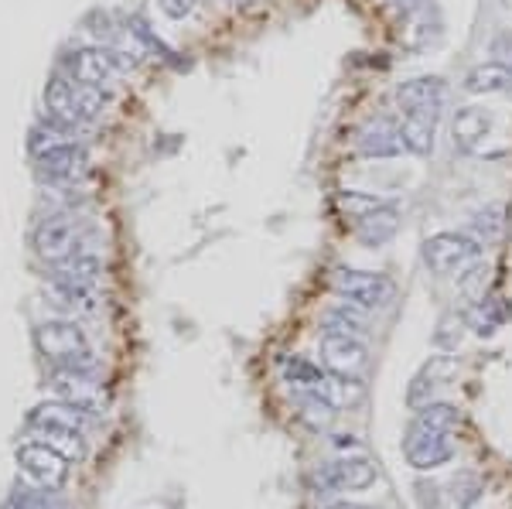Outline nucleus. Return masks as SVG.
<instances>
[{"instance_id":"6ab92c4d","label":"nucleus","mask_w":512,"mask_h":509,"mask_svg":"<svg viewBox=\"0 0 512 509\" xmlns=\"http://www.w3.org/2000/svg\"><path fill=\"white\" fill-rule=\"evenodd\" d=\"M512 89V65L506 62H482L465 76V93L472 96H492V93H509Z\"/></svg>"},{"instance_id":"7ed1b4c3","label":"nucleus","mask_w":512,"mask_h":509,"mask_svg":"<svg viewBox=\"0 0 512 509\" xmlns=\"http://www.w3.org/2000/svg\"><path fill=\"white\" fill-rule=\"evenodd\" d=\"M48 383H52L55 397L69 400V404L82 407L86 414L99 417L106 410V383L99 380V369H82V366H48Z\"/></svg>"},{"instance_id":"4468645a","label":"nucleus","mask_w":512,"mask_h":509,"mask_svg":"<svg viewBox=\"0 0 512 509\" xmlns=\"http://www.w3.org/2000/svg\"><path fill=\"white\" fill-rule=\"evenodd\" d=\"M89 421H93V414H86V410L69 404V400L38 404L28 417L31 431H69V434H82V438H86Z\"/></svg>"},{"instance_id":"9d476101","label":"nucleus","mask_w":512,"mask_h":509,"mask_svg":"<svg viewBox=\"0 0 512 509\" xmlns=\"http://www.w3.org/2000/svg\"><path fill=\"white\" fill-rule=\"evenodd\" d=\"M315 486L321 496H332V492H345V489H369L376 482V465L366 462V458H338V462H328L315 469Z\"/></svg>"},{"instance_id":"20e7f679","label":"nucleus","mask_w":512,"mask_h":509,"mask_svg":"<svg viewBox=\"0 0 512 509\" xmlns=\"http://www.w3.org/2000/svg\"><path fill=\"white\" fill-rule=\"evenodd\" d=\"M332 287L338 291V298L342 301H352V305H359L366 311L390 308L393 298H396V284L386 274H376V270L338 267L332 274Z\"/></svg>"},{"instance_id":"4be33fe9","label":"nucleus","mask_w":512,"mask_h":509,"mask_svg":"<svg viewBox=\"0 0 512 509\" xmlns=\"http://www.w3.org/2000/svg\"><path fill=\"white\" fill-rule=\"evenodd\" d=\"M321 328L325 332H338V335H366L369 332V311L352 305V301H342V305H332L321 318Z\"/></svg>"},{"instance_id":"a878e982","label":"nucleus","mask_w":512,"mask_h":509,"mask_svg":"<svg viewBox=\"0 0 512 509\" xmlns=\"http://www.w3.org/2000/svg\"><path fill=\"white\" fill-rule=\"evenodd\" d=\"M414 421L420 424H427V428H441V431H454L458 428V421H461V414H458V407L454 404H424V407H417V417Z\"/></svg>"},{"instance_id":"ddd939ff","label":"nucleus","mask_w":512,"mask_h":509,"mask_svg":"<svg viewBox=\"0 0 512 509\" xmlns=\"http://www.w3.org/2000/svg\"><path fill=\"white\" fill-rule=\"evenodd\" d=\"M321 363H325V369H332V373L355 376L366 366V342L359 335L325 332L321 335Z\"/></svg>"},{"instance_id":"f03ea898","label":"nucleus","mask_w":512,"mask_h":509,"mask_svg":"<svg viewBox=\"0 0 512 509\" xmlns=\"http://www.w3.org/2000/svg\"><path fill=\"white\" fill-rule=\"evenodd\" d=\"M35 253L45 264L59 267L72 257L76 250H82V219L76 209H52L38 219L35 226Z\"/></svg>"},{"instance_id":"393cba45","label":"nucleus","mask_w":512,"mask_h":509,"mask_svg":"<svg viewBox=\"0 0 512 509\" xmlns=\"http://www.w3.org/2000/svg\"><path fill=\"white\" fill-rule=\"evenodd\" d=\"M489 281H492V267L482 264V260H475L472 267H465L458 274V291L461 298H468L475 305V301L485 298V291H489Z\"/></svg>"},{"instance_id":"1a4fd4ad","label":"nucleus","mask_w":512,"mask_h":509,"mask_svg":"<svg viewBox=\"0 0 512 509\" xmlns=\"http://www.w3.org/2000/svg\"><path fill=\"white\" fill-rule=\"evenodd\" d=\"M59 69L79 86H106L113 76H120L113 65L110 45H76L62 55Z\"/></svg>"},{"instance_id":"0eeeda50","label":"nucleus","mask_w":512,"mask_h":509,"mask_svg":"<svg viewBox=\"0 0 512 509\" xmlns=\"http://www.w3.org/2000/svg\"><path fill=\"white\" fill-rule=\"evenodd\" d=\"M35 171L45 185H76L89 171V147L79 141H62L35 158Z\"/></svg>"},{"instance_id":"dca6fc26","label":"nucleus","mask_w":512,"mask_h":509,"mask_svg":"<svg viewBox=\"0 0 512 509\" xmlns=\"http://www.w3.org/2000/svg\"><path fill=\"white\" fill-rule=\"evenodd\" d=\"M396 229H400V212H396L393 202H383L379 209L366 212L362 219H355L352 233L355 240L362 246H369V250H379V246H386L396 236Z\"/></svg>"},{"instance_id":"bb28decb","label":"nucleus","mask_w":512,"mask_h":509,"mask_svg":"<svg viewBox=\"0 0 512 509\" xmlns=\"http://www.w3.org/2000/svg\"><path fill=\"white\" fill-rule=\"evenodd\" d=\"M335 205H338V212H342V216H349L355 223V219H362L366 212L379 209L383 199H379V195H369V192H352V188H349V192L335 195Z\"/></svg>"},{"instance_id":"423d86ee","label":"nucleus","mask_w":512,"mask_h":509,"mask_svg":"<svg viewBox=\"0 0 512 509\" xmlns=\"http://www.w3.org/2000/svg\"><path fill=\"white\" fill-rule=\"evenodd\" d=\"M478 257H482V246L468 233H437L424 243V264L437 277L461 274V270L472 267Z\"/></svg>"},{"instance_id":"5701e85b","label":"nucleus","mask_w":512,"mask_h":509,"mask_svg":"<svg viewBox=\"0 0 512 509\" xmlns=\"http://www.w3.org/2000/svg\"><path fill=\"white\" fill-rule=\"evenodd\" d=\"M509 318V308L499 305V298H482L472 305V315H468V322H472V328L478 335H492L495 328H499L502 322Z\"/></svg>"},{"instance_id":"cd10ccee","label":"nucleus","mask_w":512,"mask_h":509,"mask_svg":"<svg viewBox=\"0 0 512 509\" xmlns=\"http://www.w3.org/2000/svg\"><path fill=\"white\" fill-rule=\"evenodd\" d=\"M82 28H86L99 45H113V41H117V21H113V14L103 11V7L89 11L86 21H82Z\"/></svg>"},{"instance_id":"2eb2a0df","label":"nucleus","mask_w":512,"mask_h":509,"mask_svg":"<svg viewBox=\"0 0 512 509\" xmlns=\"http://www.w3.org/2000/svg\"><path fill=\"white\" fill-rule=\"evenodd\" d=\"M355 151L362 158H400L407 147H403V137H400V123L393 120H373L359 130L355 137Z\"/></svg>"},{"instance_id":"6e6552de","label":"nucleus","mask_w":512,"mask_h":509,"mask_svg":"<svg viewBox=\"0 0 512 509\" xmlns=\"http://www.w3.org/2000/svg\"><path fill=\"white\" fill-rule=\"evenodd\" d=\"M403 455H407V462L414 465L417 472L441 469V465H448L454 458L451 431L427 428V424L414 421L407 428V438H403Z\"/></svg>"},{"instance_id":"f257e3e1","label":"nucleus","mask_w":512,"mask_h":509,"mask_svg":"<svg viewBox=\"0 0 512 509\" xmlns=\"http://www.w3.org/2000/svg\"><path fill=\"white\" fill-rule=\"evenodd\" d=\"M35 346L48 366H82L99 369L96 352L89 349L86 332L76 322H45L35 328Z\"/></svg>"},{"instance_id":"b1692460","label":"nucleus","mask_w":512,"mask_h":509,"mask_svg":"<svg viewBox=\"0 0 512 509\" xmlns=\"http://www.w3.org/2000/svg\"><path fill=\"white\" fill-rule=\"evenodd\" d=\"M106 103L110 100H106L103 86H79L76 82V110H79L82 127H93V123L103 120Z\"/></svg>"},{"instance_id":"f704fd0d","label":"nucleus","mask_w":512,"mask_h":509,"mask_svg":"<svg viewBox=\"0 0 512 509\" xmlns=\"http://www.w3.org/2000/svg\"><path fill=\"white\" fill-rule=\"evenodd\" d=\"M506 7H509V11H512V0H506Z\"/></svg>"},{"instance_id":"72a5a7b5","label":"nucleus","mask_w":512,"mask_h":509,"mask_svg":"<svg viewBox=\"0 0 512 509\" xmlns=\"http://www.w3.org/2000/svg\"><path fill=\"white\" fill-rule=\"evenodd\" d=\"M233 4H236V7H253L256 0H233Z\"/></svg>"},{"instance_id":"473e14b6","label":"nucleus","mask_w":512,"mask_h":509,"mask_svg":"<svg viewBox=\"0 0 512 509\" xmlns=\"http://www.w3.org/2000/svg\"><path fill=\"white\" fill-rule=\"evenodd\" d=\"M328 509H362V506H355V503H335V506H328Z\"/></svg>"},{"instance_id":"aec40b11","label":"nucleus","mask_w":512,"mask_h":509,"mask_svg":"<svg viewBox=\"0 0 512 509\" xmlns=\"http://www.w3.org/2000/svg\"><path fill=\"white\" fill-rule=\"evenodd\" d=\"M506 205H485V209H478L475 216H472V223H468L465 233L472 236V240L482 246H495V243H502V236H506Z\"/></svg>"},{"instance_id":"a211bd4d","label":"nucleus","mask_w":512,"mask_h":509,"mask_svg":"<svg viewBox=\"0 0 512 509\" xmlns=\"http://www.w3.org/2000/svg\"><path fill=\"white\" fill-rule=\"evenodd\" d=\"M437 120L441 117H427V113H400V137L403 147L417 158H427L434 151V137H437Z\"/></svg>"},{"instance_id":"39448f33","label":"nucleus","mask_w":512,"mask_h":509,"mask_svg":"<svg viewBox=\"0 0 512 509\" xmlns=\"http://www.w3.org/2000/svg\"><path fill=\"white\" fill-rule=\"evenodd\" d=\"M18 472L24 482L45 492H59L69 479V458L45 441H24L18 448Z\"/></svg>"},{"instance_id":"7c9ffc66","label":"nucleus","mask_w":512,"mask_h":509,"mask_svg":"<svg viewBox=\"0 0 512 509\" xmlns=\"http://www.w3.org/2000/svg\"><path fill=\"white\" fill-rule=\"evenodd\" d=\"M158 7L164 11V18L185 21V18H192V14H195L198 0H158Z\"/></svg>"},{"instance_id":"c756f323","label":"nucleus","mask_w":512,"mask_h":509,"mask_svg":"<svg viewBox=\"0 0 512 509\" xmlns=\"http://www.w3.org/2000/svg\"><path fill=\"white\" fill-rule=\"evenodd\" d=\"M4 509H62V506L52 499V492L28 486V489H18V492H14L11 503H7Z\"/></svg>"},{"instance_id":"c9c22d12","label":"nucleus","mask_w":512,"mask_h":509,"mask_svg":"<svg viewBox=\"0 0 512 509\" xmlns=\"http://www.w3.org/2000/svg\"><path fill=\"white\" fill-rule=\"evenodd\" d=\"M209 4H222V0H209Z\"/></svg>"},{"instance_id":"c85d7f7f","label":"nucleus","mask_w":512,"mask_h":509,"mask_svg":"<svg viewBox=\"0 0 512 509\" xmlns=\"http://www.w3.org/2000/svg\"><path fill=\"white\" fill-rule=\"evenodd\" d=\"M127 31H130V35H134V38L140 41V45H147V48H151V52L158 55V59H164V62H175V65H178L175 52H171V48L164 45V41H161L158 35H154L151 28H147V21H144V18H130V21H127Z\"/></svg>"},{"instance_id":"412c9836","label":"nucleus","mask_w":512,"mask_h":509,"mask_svg":"<svg viewBox=\"0 0 512 509\" xmlns=\"http://www.w3.org/2000/svg\"><path fill=\"white\" fill-rule=\"evenodd\" d=\"M48 291H52L55 305H62L65 311H72V315H89V311L99 308V291H96V287L72 284V281H62V277H52V281H48Z\"/></svg>"},{"instance_id":"9b49d317","label":"nucleus","mask_w":512,"mask_h":509,"mask_svg":"<svg viewBox=\"0 0 512 509\" xmlns=\"http://www.w3.org/2000/svg\"><path fill=\"white\" fill-rule=\"evenodd\" d=\"M41 120H48L52 127L65 130V134H76L82 130L79 110H76V82H72L65 72H52L45 82V110H41Z\"/></svg>"},{"instance_id":"2f4dec72","label":"nucleus","mask_w":512,"mask_h":509,"mask_svg":"<svg viewBox=\"0 0 512 509\" xmlns=\"http://www.w3.org/2000/svg\"><path fill=\"white\" fill-rule=\"evenodd\" d=\"M492 55H495V62L512 65V28L509 31H499V35L492 38Z\"/></svg>"},{"instance_id":"f8f14e48","label":"nucleus","mask_w":512,"mask_h":509,"mask_svg":"<svg viewBox=\"0 0 512 509\" xmlns=\"http://www.w3.org/2000/svg\"><path fill=\"white\" fill-rule=\"evenodd\" d=\"M396 103L400 113H427V117H441L444 103H448V86L437 76H420L410 79L396 89Z\"/></svg>"},{"instance_id":"f3484780","label":"nucleus","mask_w":512,"mask_h":509,"mask_svg":"<svg viewBox=\"0 0 512 509\" xmlns=\"http://www.w3.org/2000/svg\"><path fill=\"white\" fill-rule=\"evenodd\" d=\"M492 130V113L482 110V106H461L454 113V123H451V137H454V147L465 154L478 151V144L489 137Z\"/></svg>"}]
</instances>
